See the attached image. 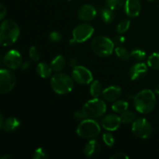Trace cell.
<instances>
[{
  "label": "cell",
  "instance_id": "obj_1",
  "mask_svg": "<svg viewBox=\"0 0 159 159\" xmlns=\"http://www.w3.org/2000/svg\"><path fill=\"white\" fill-rule=\"evenodd\" d=\"M134 104L137 111L148 114L154 110L156 104V97L152 90L143 89L134 98Z\"/></svg>",
  "mask_w": 159,
  "mask_h": 159
},
{
  "label": "cell",
  "instance_id": "obj_2",
  "mask_svg": "<svg viewBox=\"0 0 159 159\" xmlns=\"http://www.w3.org/2000/svg\"><path fill=\"white\" fill-rule=\"evenodd\" d=\"M20 26L13 20H6L1 24L0 43L2 46L9 47L13 44L20 36Z\"/></svg>",
  "mask_w": 159,
  "mask_h": 159
},
{
  "label": "cell",
  "instance_id": "obj_3",
  "mask_svg": "<svg viewBox=\"0 0 159 159\" xmlns=\"http://www.w3.org/2000/svg\"><path fill=\"white\" fill-rule=\"evenodd\" d=\"M51 85L53 91L57 94H68L74 88V79L65 73L57 72L51 78Z\"/></svg>",
  "mask_w": 159,
  "mask_h": 159
},
{
  "label": "cell",
  "instance_id": "obj_4",
  "mask_svg": "<svg viewBox=\"0 0 159 159\" xmlns=\"http://www.w3.org/2000/svg\"><path fill=\"white\" fill-rule=\"evenodd\" d=\"M91 48L93 52L101 57L111 55L114 49V43L105 36H98L93 40Z\"/></svg>",
  "mask_w": 159,
  "mask_h": 159
},
{
  "label": "cell",
  "instance_id": "obj_5",
  "mask_svg": "<svg viewBox=\"0 0 159 159\" xmlns=\"http://www.w3.org/2000/svg\"><path fill=\"white\" fill-rule=\"evenodd\" d=\"M100 126L96 121L92 118H87L81 121L78 126L76 132L78 136L80 138L92 139L97 137L100 133Z\"/></svg>",
  "mask_w": 159,
  "mask_h": 159
},
{
  "label": "cell",
  "instance_id": "obj_6",
  "mask_svg": "<svg viewBox=\"0 0 159 159\" xmlns=\"http://www.w3.org/2000/svg\"><path fill=\"white\" fill-rule=\"evenodd\" d=\"M82 111L88 118L100 117L107 111V105L102 99L94 98L85 102L82 107Z\"/></svg>",
  "mask_w": 159,
  "mask_h": 159
},
{
  "label": "cell",
  "instance_id": "obj_7",
  "mask_svg": "<svg viewBox=\"0 0 159 159\" xmlns=\"http://www.w3.org/2000/svg\"><path fill=\"white\" fill-rule=\"evenodd\" d=\"M152 127L145 118H138L132 124V132L136 138L147 139L152 134Z\"/></svg>",
  "mask_w": 159,
  "mask_h": 159
},
{
  "label": "cell",
  "instance_id": "obj_8",
  "mask_svg": "<svg viewBox=\"0 0 159 159\" xmlns=\"http://www.w3.org/2000/svg\"><path fill=\"white\" fill-rule=\"evenodd\" d=\"M16 75L11 69L2 68L0 71V93L6 94L9 93L16 85Z\"/></svg>",
  "mask_w": 159,
  "mask_h": 159
},
{
  "label": "cell",
  "instance_id": "obj_9",
  "mask_svg": "<svg viewBox=\"0 0 159 159\" xmlns=\"http://www.w3.org/2000/svg\"><path fill=\"white\" fill-rule=\"evenodd\" d=\"M94 33V28L89 23H82L72 31V38L76 43H83L90 38Z\"/></svg>",
  "mask_w": 159,
  "mask_h": 159
},
{
  "label": "cell",
  "instance_id": "obj_10",
  "mask_svg": "<svg viewBox=\"0 0 159 159\" xmlns=\"http://www.w3.org/2000/svg\"><path fill=\"white\" fill-rule=\"evenodd\" d=\"M72 79L77 83L82 85H88L93 82V76L91 71L84 66L77 65L73 68Z\"/></svg>",
  "mask_w": 159,
  "mask_h": 159
},
{
  "label": "cell",
  "instance_id": "obj_11",
  "mask_svg": "<svg viewBox=\"0 0 159 159\" xmlns=\"http://www.w3.org/2000/svg\"><path fill=\"white\" fill-rule=\"evenodd\" d=\"M23 63V58L19 51L16 50H11L8 51L3 58V64L6 68L15 70L20 68Z\"/></svg>",
  "mask_w": 159,
  "mask_h": 159
},
{
  "label": "cell",
  "instance_id": "obj_12",
  "mask_svg": "<svg viewBox=\"0 0 159 159\" xmlns=\"http://www.w3.org/2000/svg\"><path fill=\"white\" fill-rule=\"evenodd\" d=\"M121 122L120 117L115 114H109L105 116L101 120V125L105 130L109 131H115L120 127Z\"/></svg>",
  "mask_w": 159,
  "mask_h": 159
},
{
  "label": "cell",
  "instance_id": "obj_13",
  "mask_svg": "<svg viewBox=\"0 0 159 159\" xmlns=\"http://www.w3.org/2000/svg\"><path fill=\"white\" fill-rule=\"evenodd\" d=\"M96 8L89 4L83 5L78 11V16L82 21L89 22L94 20L96 16Z\"/></svg>",
  "mask_w": 159,
  "mask_h": 159
},
{
  "label": "cell",
  "instance_id": "obj_14",
  "mask_svg": "<svg viewBox=\"0 0 159 159\" xmlns=\"http://www.w3.org/2000/svg\"><path fill=\"white\" fill-rule=\"evenodd\" d=\"M148 73V66L144 63H137L130 68L129 76L132 81L139 80L145 77Z\"/></svg>",
  "mask_w": 159,
  "mask_h": 159
},
{
  "label": "cell",
  "instance_id": "obj_15",
  "mask_svg": "<svg viewBox=\"0 0 159 159\" xmlns=\"http://www.w3.org/2000/svg\"><path fill=\"white\" fill-rule=\"evenodd\" d=\"M121 94H122L121 89L116 85L107 87L102 92V97L107 102H115L120 97Z\"/></svg>",
  "mask_w": 159,
  "mask_h": 159
},
{
  "label": "cell",
  "instance_id": "obj_16",
  "mask_svg": "<svg viewBox=\"0 0 159 159\" xmlns=\"http://www.w3.org/2000/svg\"><path fill=\"white\" fill-rule=\"evenodd\" d=\"M124 9L128 16L137 17L141 12V5L139 0H126Z\"/></svg>",
  "mask_w": 159,
  "mask_h": 159
},
{
  "label": "cell",
  "instance_id": "obj_17",
  "mask_svg": "<svg viewBox=\"0 0 159 159\" xmlns=\"http://www.w3.org/2000/svg\"><path fill=\"white\" fill-rule=\"evenodd\" d=\"M100 152V144L96 140H91L85 144L83 153L87 158H94Z\"/></svg>",
  "mask_w": 159,
  "mask_h": 159
},
{
  "label": "cell",
  "instance_id": "obj_18",
  "mask_svg": "<svg viewBox=\"0 0 159 159\" xmlns=\"http://www.w3.org/2000/svg\"><path fill=\"white\" fill-rule=\"evenodd\" d=\"M20 126V121L17 118L10 116L6 118L2 123L0 124V127L7 132H12L17 130Z\"/></svg>",
  "mask_w": 159,
  "mask_h": 159
},
{
  "label": "cell",
  "instance_id": "obj_19",
  "mask_svg": "<svg viewBox=\"0 0 159 159\" xmlns=\"http://www.w3.org/2000/svg\"><path fill=\"white\" fill-rule=\"evenodd\" d=\"M52 68L51 65L45 62H40L37 67V72L39 75L43 79H48L51 75L52 73Z\"/></svg>",
  "mask_w": 159,
  "mask_h": 159
},
{
  "label": "cell",
  "instance_id": "obj_20",
  "mask_svg": "<svg viewBox=\"0 0 159 159\" xmlns=\"http://www.w3.org/2000/svg\"><path fill=\"white\" fill-rule=\"evenodd\" d=\"M66 65V60L65 57L62 55H57V57H54L51 63V66L52 68L53 71L56 72H60L61 71L65 68Z\"/></svg>",
  "mask_w": 159,
  "mask_h": 159
},
{
  "label": "cell",
  "instance_id": "obj_21",
  "mask_svg": "<svg viewBox=\"0 0 159 159\" xmlns=\"http://www.w3.org/2000/svg\"><path fill=\"white\" fill-rule=\"evenodd\" d=\"M129 104L127 101L124 100H117L115 101L114 103L112 106V110L116 113H120L126 111L128 109Z\"/></svg>",
  "mask_w": 159,
  "mask_h": 159
},
{
  "label": "cell",
  "instance_id": "obj_22",
  "mask_svg": "<svg viewBox=\"0 0 159 159\" xmlns=\"http://www.w3.org/2000/svg\"><path fill=\"white\" fill-rule=\"evenodd\" d=\"M102 85L98 80L93 81L90 86V94L93 98H98L102 93Z\"/></svg>",
  "mask_w": 159,
  "mask_h": 159
},
{
  "label": "cell",
  "instance_id": "obj_23",
  "mask_svg": "<svg viewBox=\"0 0 159 159\" xmlns=\"http://www.w3.org/2000/svg\"><path fill=\"white\" fill-rule=\"evenodd\" d=\"M148 66L155 70H159V52L153 53L148 59Z\"/></svg>",
  "mask_w": 159,
  "mask_h": 159
},
{
  "label": "cell",
  "instance_id": "obj_24",
  "mask_svg": "<svg viewBox=\"0 0 159 159\" xmlns=\"http://www.w3.org/2000/svg\"><path fill=\"white\" fill-rule=\"evenodd\" d=\"M101 18L106 23H110L114 19V13L110 8H104L101 10Z\"/></svg>",
  "mask_w": 159,
  "mask_h": 159
},
{
  "label": "cell",
  "instance_id": "obj_25",
  "mask_svg": "<svg viewBox=\"0 0 159 159\" xmlns=\"http://www.w3.org/2000/svg\"><path fill=\"white\" fill-rule=\"evenodd\" d=\"M121 120V122L123 124H130V123H133L135 120V113L132 111H124L120 116Z\"/></svg>",
  "mask_w": 159,
  "mask_h": 159
},
{
  "label": "cell",
  "instance_id": "obj_26",
  "mask_svg": "<svg viewBox=\"0 0 159 159\" xmlns=\"http://www.w3.org/2000/svg\"><path fill=\"white\" fill-rule=\"evenodd\" d=\"M115 53H116V57L121 61H127L130 58V57H131L130 53L127 49L122 48V47H117V48H116Z\"/></svg>",
  "mask_w": 159,
  "mask_h": 159
},
{
  "label": "cell",
  "instance_id": "obj_27",
  "mask_svg": "<svg viewBox=\"0 0 159 159\" xmlns=\"http://www.w3.org/2000/svg\"><path fill=\"white\" fill-rule=\"evenodd\" d=\"M125 0H107V5L112 10H117L125 4Z\"/></svg>",
  "mask_w": 159,
  "mask_h": 159
},
{
  "label": "cell",
  "instance_id": "obj_28",
  "mask_svg": "<svg viewBox=\"0 0 159 159\" xmlns=\"http://www.w3.org/2000/svg\"><path fill=\"white\" fill-rule=\"evenodd\" d=\"M130 26V21L129 20H124L117 25L116 26V31L119 34H124L126 31L128 30Z\"/></svg>",
  "mask_w": 159,
  "mask_h": 159
},
{
  "label": "cell",
  "instance_id": "obj_29",
  "mask_svg": "<svg viewBox=\"0 0 159 159\" xmlns=\"http://www.w3.org/2000/svg\"><path fill=\"white\" fill-rule=\"evenodd\" d=\"M49 158L48 152L42 148H39L34 151L33 154V158L34 159H45Z\"/></svg>",
  "mask_w": 159,
  "mask_h": 159
},
{
  "label": "cell",
  "instance_id": "obj_30",
  "mask_svg": "<svg viewBox=\"0 0 159 159\" xmlns=\"http://www.w3.org/2000/svg\"><path fill=\"white\" fill-rule=\"evenodd\" d=\"M130 55L134 60L137 61H143L146 57L145 51H142L141 49H134L131 51Z\"/></svg>",
  "mask_w": 159,
  "mask_h": 159
},
{
  "label": "cell",
  "instance_id": "obj_31",
  "mask_svg": "<svg viewBox=\"0 0 159 159\" xmlns=\"http://www.w3.org/2000/svg\"><path fill=\"white\" fill-rule=\"evenodd\" d=\"M29 55L30 57L34 61H37L40 58V53L39 50L36 47L32 46L30 47L29 50Z\"/></svg>",
  "mask_w": 159,
  "mask_h": 159
},
{
  "label": "cell",
  "instance_id": "obj_32",
  "mask_svg": "<svg viewBox=\"0 0 159 159\" xmlns=\"http://www.w3.org/2000/svg\"><path fill=\"white\" fill-rule=\"evenodd\" d=\"M102 140H103L106 145H107L108 147H112V146L114 144V142H115L114 138H113V135L110 133L104 134L102 135Z\"/></svg>",
  "mask_w": 159,
  "mask_h": 159
},
{
  "label": "cell",
  "instance_id": "obj_33",
  "mask_svg": "<svg viewBox=\"0 0 159 159\" xmlns=\"http://www.w3.org/2000/svg\"><path fill=\"white\" fill-rule=\"evenodd\" d=\"M49 39L52 42H59L62 39V35L57 31H53L49 34Z\"/></svg>",
  "mask_w": 159,
  "mask_h": 159
},
{
  "label": "cell",
  "instance_id": "obj_34",
  "mask_svg": "<svg viewBox=\"0 0 159 159\" xmlns=\"http://www.w3.org/2000/svg\"><path fill=\"white\" fill-rule=\"evenodd\" d=\"M74 117L79 121H82L88 118L82 110V111H76L75 113H74Z\"/></svg>",
  "mask_w": 159,
  "mask_h": 159
},
{
  "label": "cell",
  "instance_id": "obj_35",
  "mask_svg": "<svg viewBox=\"0 0 159 159\" xmlns=\"http://www.w3.org/2000/svg\"><path fill=\"white\" fill-rule=\"evenodd\" d=\"M111 159H128L129 157L127 156L126 154L123 153V152H118V153L114 154L110 157Z\"/></svg>",
  "mask_w": 159,
  "mask_h": 159
},
{
  "label": "cell",
  "instance_id": "obj_36",
  "mask_svg": "<svg viewBox=\"0 0 159 159\" xmlns=\"http://www.w3.org/2000/svg\"><path fill=\"white\" fill-rule=\"evenodd\" d=\"M6 15V9L2 4L0 5V20H3Z\"/></svg>",
  "mask_w": 159,
  "mask_h": 159
},
{
  "label": "cell",
  "instance_id": "obj_37",
  "mask_svg": "<svg viewBox=\"0 0 159 159\" xmlns=\"http://www.w3.org/2000/svg\"><path fill=\"white\" fill-rule=\"evenodd\" d=\"M114 41L116 43H124L125 42V37H123V36H117V37H115Z\"/></svg>",
  "mask_w": 159,
  "mask_h": 159
},
{
  "label": "cell",
  "instance_id": "obj_38",
  "mask_svg": "<svg viewBox=\"0 0 159 159\" xmlns=\"http://www.w3.org/2000/svg\"><path fill=\"white\" fill-rule=\"evenodd\" d=\"M30 65V61L29 60H26L25 61H23L20 68H21L22 70H26V68H29Z\"/></svg>",
  "mask_w": 159,
  "mask_h": 159
},
{
  "label": "cell",
  "instance_id": "obj_39",
  "mask_svg": "<svg viewBox=\"0 0 159 159\" xmlns=\"http://www.w3.org/2000/svg\"><path fill=\"white\" fill-rule=\"evenodd\" d=\"M70 65H71V66L73 67V68L77 66V61H76V59H72V60H71Z\"/></svg>",
  "mask_w": 159,
  "mask_h": 159
},
{
  "label": "cell",
  "instance_id": "obj_40",
  "mask_svg": "<svg viewBox=\"0 0 159 159\" xmlns=\"http://www.w3.org/2000/svg\"><path fill=\"white\" fill-rule=\"evenodd\" d=\"M12 158H13V157H12V155H4V156H3L1 159H12Z\"/></svg>",
  "mask_w": 159,
  "mask_h": 159
},
{
  "label": "cell",
  "instance_id": "obj_41",
  "mask_svg": "<svg viewBox=\"0 0 159 159\" xmlns=\"http://www.w3.org/2000/svg\"><path fill=\"white\" fill-rule=\"evenodd\" d=\"M155 93H157V94L159 95V84L158 85H157L156 87H155Z\"/></svg>",
  "mask_w": 159,
  "mask_h": 159
},
{
  "label": "cell",
  "instance_id": "obj_42",
  "mask_svg": "<svg viewBox=\"0 0 159 159\" xmlns=\"http://www.w3.org/2000/svg\"><path fill=\"white\" fill-rule=\"evenodd\" d=\"M148 1H153V0H148Z\"/></svg>",
  "mask_w": 159,
  "mask_h": 159
},
{
  "label": "cell",
  "instance_id": "obj_43",
  "mask_svg": "<svg viewBox=\"0 0 159 159\" xmlns=\"http://www.w3.org/2000/svg\"><path fill=\"white\" fill-rule=\"evenodd\" d=\"M68 1H70V0H68Z\"/></svg>",
  "mask_w": 159,
  "mask_h": 159
}]
</instances>
